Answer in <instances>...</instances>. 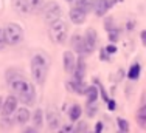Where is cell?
Masks as SVG:
<instances>
[{
	"label": "cell",
	"instance_id": "836d02e7",
	"mask_svg": "<svg viewBox=\"0 0 146 133\" xmlns=\"http://www.w3.org/2000/svg\"><path fill=\"white\" fill-rule=\"evenodd\" d=\"M109 59H110V56L107 54L106 51H104V48H103L101 50V61H109Z\"/></svg>",
	"mask_w": 146,
	"mask_h": 133
},
{
	"label": "cell",
	"instance_id": "f546056e",
	"mask_svg": "<svg viewBox=\"0 0 146 133\" xmlns=\"http://www.w3.org/2000/svg\"><path fill=\"white\" fill-rule=\"evenodd\" d=\"M106 105H107V108H109L110 111H113V110H115V108H117V104H115V101H113V99H110L109 102L106 104Z\"/></svg>",
	"mask_w": 146,
	"mask_h": 133
},
{
	"label": "cell",
	"instance_id": "e0dca14e",
	"mask_svg": "<svg viewBox=\"0 0 146 133\" xmlns=\"http://www.w3.org/2000/svg\"><path fill=\"white\" fill-rule=\"evenodd\" d=\"M98 87L96 85H90L87 87V93H86V97H87V104H96V101H98Z\"/></svg>",
	"mask_w": 146,
	"mask_h": 133
},
{
	"label": "cell",
	"instance_id": "8992f818",
	"mask_svg": "<svg viewBox=\"0 0 146 133\" xmlns=\"http://www.w3.org/2000/svg\"><path fill=\"white\" fill-rule=\"evenodd\" d=\"M98 43V34L93 28H87L86 34L82 36V48H84V54H92Z\"/></svg>",
	"mask_w": 146,
	"mask_h": 133
},
{
	"label": "cell",
	"instance_id": "74e56055",
	"mask_svg": "<svg viewBox=\"0 0 146 133\" xmlns=\"http://www.w3.org/2000/svg\"><path fill=\"white\" fill-rule=\"evenodd\" d=\"M67 2H75V0H67Z\"/></svg>",
	"mask_w": 146,
	"mask_h": 133
},
{
	"label": "cell",
	"instance_id": "f1b7e54d",
	"mask_svg": "<svg viewBox=\"0 0 146 133\" xmlns=\"http://www.w3.org/2000/svg\"><path fill=\"white\" fill-rule=\"evenodd\" d=\"M42 2L44 0H31V6H33V9H39L40 6H42Z\"/></svg>",
	"mask_w": 146,
	"mask_h": 133
},
{
	"label": "cell",
	"instance_id": "cb8c5ba5",
	"mask_svg": "<svg viewBox=\"0 0 146 133\" xmlns=\"http://www.w3.org/2000/svg\"><path fill=\"white\" fill-rule=\"evenodd\" d=\"M118 37H120V30H118V28H113V30L109 31V42L110 43L118 42Z\"/></svg>",
	"mask_w": 146,
	"mask_h": 133
},
{
	"label": "cell",
	"instance_id": "8fae6325",
	"mask_svg": "<svg viewBox=\"0 0 146 133\" xmlns=\"http://www.w3.org/2000/svg\"><path fill=\"white\" fill-rule=\"evenodd\" d=\"M135 119H137V124L141 128H146V97L145 96L141 99V104L138 107L137 113H135Z\"/></svg>",
	"mask_w": 146,
	"mask_h": 133
},
{
	"label": "cell",
	"instance_id": "8d00e7d4",
	"mask_svg": "<svg viewBox=\"0 0 146 133\" xmlns=\"http://www.w3.org/2000/svg\"><path fill=\"white\" fill-rule=\"evenodd\" d=\"M0 36H2V28H0Z\"/></svg>",
	"mask_w": 146,
	"mask_h": 133
},
{
	"label": "cell",
	"instance_id": "ffe728a7",
	"mask_svg": "<svg viewBox=\"0 0 146 133\" xmlns=\"http://www.w3.org/2000/svg\"><path fill=\"white\" fill-rule=\"evenodd\" d=\"M140 73H141V65L138 62H134L131 66H129V71H127V78L131 80H137L140 78Z\"/></svg>",
	"mask_w": 146,
	"mask_h": 133
},
{
	"label": "cell",
	"instance_id": "9a60e30c",
	"mask_svg": "<svg viewBox=\"0 0 146 133\" xmlns=\"http://www.w3.org/2000/svg\"><path fill=\"white\" fill-rule=\"evenodd\" d=\"M84 76H86V64H84V61H82V57H78L75 71H73V79L75 80H82Z\"/></svg>",
	"mask_w": 146,
	"mask_h": 133
},
{
	"label": "cell",
	"instance_id": "52a82bcc",
	"mask_svg": "<svg viewBox=\"0 0 146 133\" xmlns=\"http://www.w3.org/2000/svg\"><path fill=\"white\" fill-rule=\"evenodd\" d=\"M17 104H19V99H17L14 94H9V96L3 101L2 115L5 118H9L11 115H14V111H17Z\"/></svg>",
	"mask_w": 146,
	"mask_h": 133
},
{
	"label": "cell",
	"instance_id": "7a4b0ae2",
	"mask_svg": "<svg viewBox=\"0 0 146 133\" xmlns=\"http://www.w3.org/2000/svg\"><path fill=\"white\" fill-rule=\"evenodd\" d=\"M31 78L36 84L42 85L45 82V78H47V73H48V59L45 57L42 53H37L31 57Z\"/></svg>",
	"mask_w": 146,
	"mask_h": 133
},
{
	"label": "cell",
	"instance_id": "e575fe53",
	"mask_svg": "<svg viewBox=\"0 0 146 133\" xmlns=\"http://www.w3.org/2000/svg\"><path fill=\"white\" fill-rule=\"evenodd\" d=\"M5 47H6V42H5V39H3V36H0V51H2Z\"/></svg>",
	"mask_w": 146,
	"mask_h": 133
},
{
	"label": "cell",
	"instance_id": "4dcf8cb0",
	"mask_svg": "<svg viewBox=\"0 0 146 133\" xmlns=\"http://www.w3.org/2000/svg\"><path fill=\"white\" fill-rule=\"evenodd\" d=\"M22 133H39V132H37L36 127H25Z\"/></svg>",
	"mask_w": 146,
	"mask_h": 133
},
{
	"label": "cell",
	"instance_id": "f35d334b",
	"mask_svg": "<svg viewBox=\"0 0 146 133\" xmlns=\"http://www.w3.org/2000/svg\"><path fill=\"white\" fill-rule=\"evenodd\" d=\"M118 133H123V132H120V130H118Z\"/></svg>",
	"mask_w": 146,
	"mask_h": 133
},
{
	"label": "cell",
	"instance_id": "d6986e66",
	"mask_svg": "<svg viewBox=\"0 0 146 133\" xmlns=\"http://www.w3.org/2000/svg\"><path fill=\"white\" fill-rule=\"evenodd\" d=\"M75 8L81 9L87 14L89 11L93 9V0H75Z\"/></svg>",
	"mask_w": 146,
	"mask_h": 133
},
{
	"label": "cell",
	"instance_id": "603a6c76",
	"mask_svg": "<svg viewBox=\"0 0 146 133\" xmlns=\"http://www.w3.org/2000/svg\"><path fill=\"white\" fill-rule=\"evenodd\" d=\"M117 124H118V130H120V132H123V133L129 132V122L124 119V118H118Z\"/></svg>",
	"mask_w": 146,
	"mask_h": 133
},
{
	"label": "cell",
	"instance_id": "ba28073f",
	"mask_svg": "<svg viewBox=\"0 0 146 133\" xmlns=\"http://www.w3.org/2000/svg\"><path fill=\"white\" fill-rule=\"evenodd\" d=\"M45 119L48 122V127L50 130H56L59 128V124H61V119H59V115H58V110L54 107H50L47 110V115H45Z\"/></svg>",
	"mask_w": 146,
	"mask_h": 133
},
{
	"label": "cell",
	"instance_id": "30bf717a",
	"mask_svg": "<svg viewBox=\"0 0 146 133\" xmlns=\"http://www.w3.org/2000/svg\"><path fill=\"white\" fill-rule=\"evenodd\" d=\"M62 59H64V70H65V71H67V73H73V71H75L76 62H78L75 53H72V51H65Z\"/></svg>",
	"mask_w": 146,
	"mask_h": 133
},
{
	"label": "cell",
	"instance_id": "ab89813d",
	"mask_svg": "<svg viewBox=\"0 0 146 133\" xmlns=\"http://www.w3.org/2000/svg\"><path fill=\"white\" fill-rule=\"evenodd\" d=\"M118 2H123V0H118Z\"/></svg>",
	"mask_w": 146,
	"mask_h": 133
},
{
	"label": "cell",
	"instance_id": "83f0119b",
	"mask_svg": "<svg viewBox=\"0 0 146 133\" xmlns=\"http://www.w3.org/2000/svg\"><path fill=\"white\" fill-rule=\"evenodd\" d=\"M104 51H106V53L109 54V56H112V54H115L117 51H118V48H117L115 43H109L106 48H104Z\"/></svg>",
	"mask_w": 146,
	"mask_h": 133
},
{
	"label": "cell",
	"instance_id": "ac0fdd59",
	"mask_svg": "<svg viewBox=\"0 0 146 133\" xmlns=\"http://www.w3.org/2000/svg\"><path fill=\"white\" fill-rule=\"evenodd\" d=\"M81 115H82L81 105H78V104H73V105H70V108H68V119H70L72 122L78 121L79 118H81Z\"/></svg>",
	"mask_w": 146,
	"mask_h": 133
},
{
	"label": "cell",
	"instance_id": "5bb4252c",
	"mask_svg": "<svg viewBox=\"0 0 146 133\" xmlns=\"http://www.w3.org/2000/svg\"><path fill=\"white\" fill-rule=\"evenodd\" d=\"M68 16H70V20L75 25H81V23H84L86 22V17H87V14H86L84 11H81V9H78V8H73L70 9V13H68Z\"/></svg>",
	"mask_w": 146,
	"mask_h": 133
},
{
	"label": "cell",
	"instance_id": "3957f363",
	"mask_svg": "<svg viewBox=\"0 0 146 133\" xmlns=\"http://www.w3.org/2000/svg\"><path fill=\"white\" fill-rule=\"evenodd\" d=\"M48 33H50V37H51V40H53L54 43L62 45V43H65V40H67L68 26H67V23H65L62 19H59V20H56V22L50 23V30H48Z\"/></svg>",
	"mask_w": 146,
	"mask_h": 133
},
{
	"label": "cell",
	"instance_id": "d6a6232c",
	"mask_svg": "<svg viewBox=\"0 0 146 133\" xmlns=\"http://www.w3.org/2000/svg\"><path fill=\"white\" fill-rule=\"evenodd\" d=\"M140 39H141V43H143V47H146V30H143L140 33Z\"/></svg>",
	"mask_w": 146,
	"mask_h": 133
},
{
	"label": "cell",
	"instance_id": "9c48e42d",
	"mask_svg": "<svg viewBox=\"0 0 146 133\" xmlns=\"http://www.w3.org/2000/svg\"><path fill=\"white\" fill-rule=\"evenodd\" d=\"M11 5L14 8V11L19 14H30L33 11L31 0H11Z\"/></svg>",
	"mask_w": 146,
	"mask_h": 133
},
{
	"label": "cell",
	"instance_id": "5b68a950",
	"mask_svg": "<svg viewBox=\"0 0 146 133\" xmlns=\"http://www.w3.org/2000/svg\"><path fill=\"white\" fill-rule=\"evenodd\" d=\"M44 20L48 23H53L56 20L62 19V8L58 5L56 2H48L44 6Z\"/></svg>",
	"mask_w": 146,
	"mask_h": 133
},
{
	"label": "cell",
	"instance_id": "7402d4cb",
	"mask_svg": "<svg viewBox=\"0 0 146 133\" xmlns=\"http://www.w3.org/2000/svg\"><path fill=\"white\" fill-rule=\"evenodd\" d=\"M31 119H33L34 127H36V128H40V127L44 125V111L40 110V108H36V111L33 113Z\"/></svg>",
	"mask_w": 146,
	"mask_h": 133
},
{
	"label": "cell",
	"instance_id": "4fadbf2b",
	"mask_svg": "<svg viewBox=\"0 0 146 133\" xmlns=\"http://www.w3.org/2000/svg\"><path fill=\"white\" fill-rule=\"evenodd\" d=\"M110 9L109 0H93V11L98 17H103Z\"/></svg>",
	"mask_w": 146,
	"mask_h": 133
},
{
	"label": "cell",
	"instance_id": "d4e9b609",
	"mask_svg": "<svg viewBox=\"0 0 146 133\" xmlns=\"http://www.w3.org/2000/svg\"><path fill=\"white\" fill-rule=\"evenodd\" d=\"M58 133H76V125H73V124H65V125H62V127L59 128Z\"/></svg>",
	"mask_w": 146,
	"mask_h": 133
},
{
	"label": "cell",
	"instance_id": "44dd1931",
	"mask_svg": "<svg viewBox=\"0 0 146 133\" xmlns=\"http://www.w3.org/2000/svg\"><path fill=\"white\" fill-rule=\"evenodd\" d=\"M72 48L76 51V53L79 54H84V48H82V37L78 36V34H75V36L72 37Z\"/></svg>",
	"mask_w": 146,
	"mask_h": 133
},
{
	"label": "cell",
	"instance_id": "484cf974",
	"mask_svg": "<svg viewBox=\"0 0 146 133\" xmlns=\"http://www.w3.org/2000/svg\"><path fill=\"white\" fill-rule=\"evenodd\" d=\"M104 28L107 30V33H109L110 30H113V28H117L115 26V20H113L112 17H107V19L104 20Z\"/></svg>",
	"mask_w": 146,
	"mask_h": 133
},
{
	"label": "cell",
	"instance_id": "7c38bea8",
	"mask_svg": "<svg viewBox=\"0 0 146 133\" xmlns=\"http://www.w3.org/2000/svg\"><path fill=\"white\" fill-rule=\"evenodd\" d=\"M67 88L70 90V92H73V93H76V94H86L87 93V85H86L82 80H70V82L67 84Z\"/></svg>",
	"mask_w": 146,
	"mask_h": 133
},
{
	"label": "cell",
	"instance_id": "d590c367",
	"mask_svg": "<svg viewBox=\"0 0 146 133\" xmlns=\"http://www.w3.org/2000/svg\"><path fill=\"white\" fill-rule=\"evenodd\" d=\"M2 107H3V97L0 96V111H2Z\"/></svg>",
	"mask_w": 146,
	"mask_h": 133
},
{
	"label": "cell",
	"instance_id": "4316f807",
	"mask_svg": "<svg viewBox=\"0 0 146 133\" xmlns=\"http://www.w3.org/2000/svg\"><path fill=\"white\" fill-rule=\"evenodd\" d=\"M96 111H98V107H96V104H87V115L90 118L95 116Z\"/></svg>",
	"mask_w": 146,
	"mask_h": 133
},
{
	"label": "cell",
	"instance_id": "277c9868",
	"mask_svg": "<svg viewBox=\"0 0 146 133\" xmlns=\"http://www.w3.org/2000/svg\"><path fill=\"white\" fill-rule=\"evenodd\" d=\"M3 39H5L6 45H17L23 39V30L19 23H8L3 30Z\"/></svg>",
	"mask_w": 146,
	"mask_h": 133
},
{
	"label": "cell",
	"instance_id": "6da1fadb",
	"mask_svg": "<svg viewBox=\"0 0 146 133\" xmlns=\"http://www.w3.org/2000/svg\"><path fill=\"white\" fill-rule=\"evenodd\" d=\"M11 88L14 92V96L25 105H33L36 101V92H34L33 84L28 82L25 78L14 79L11 82Z\"/></svg>",
	"mask_w": 146,
	"mask_h": 133
},
{
	"label": "cell",
	"instance_id": "2e32d148",
	"mask_svg": "<svg viewBox=\"0 0 146 133\" xmlns=\"http://www.w3.org/2000/svg\"><path fill=\"white\" fill-rule=\"evenodd\" d=\"M30 119H31V115H30L28 108H25V107L17 108V111H16V122L17 124L23 125V124H27Z\"/></svg>",
	"mask_w": 146,
	"mask_h": 133
},
{
	"label": "cell",
	"instance_id": "1f68e13d",
	"mask_svg": "<svg viewBox=\"0 0 146 133\" xmlns=\"http://www.w3.org/2000/svg\"><path fill=\"white\" fill-rule=\"evenodd\" d=\"M95 133H103V122H96L95 124Z\"/></svg>",
	"mask_w": 146,
	"mask_h": 133
}]
</instances>
